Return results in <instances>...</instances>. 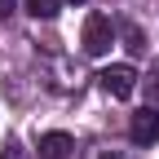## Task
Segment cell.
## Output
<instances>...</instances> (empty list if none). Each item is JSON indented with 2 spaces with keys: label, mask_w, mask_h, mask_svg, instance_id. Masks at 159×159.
Instances as JSON below:
<instances>
[{
  "label": "cell",
  "mask_w": 159,
  "mask_h": 159,
  "mask_svg": "<svg viewBox=\"0 0 159 159\" xmlns=\"http://www.w3.org/2000/svg\"><path fill=\"white\" fill-rule=\"evenodd\" d=\"M84 53L89 57H102L111 44H115V27H111V18L106 13H89V22H84Z\"/></svg>",
  "instance_id": "1"
},
{
  "label": "cell",
  "mask_w": 159,
  "mask_h": 159,
  "mask_svg": "<svg viewBox=\"0 0 159 159\" xmlns=\"http://www.w3.org/2000/svg\"><path fill=\"white\" fill-rule=\"evenodd\" d=\"M97 80H102V89H106L111 97H133V89H137V71H133L128 62H115V66H106Z\"/></svg>",
  "instance_id": "2"
},
{
  "label": "cell",
  "mask_w": 159,
  "mask_h": 159,
  "mask_svg": "<svg viewBox=\"0 0 159 159\" xmlns=\"http://www.w3.org/2000/svg\"><path fill=\"white\" fill-rule=\"evenodd\" d=\"M9 13H13V0H0V22H5Z\"/></svg>",
  "instance_id": "7"
},
{
  "label": "cell",
  "mask_w": 159,
  "mask_h": 159,
  "mask_svg": "<svg viewBox=\"0 0 159 159\" xmlns=\"http://www.w3.org/2000/svg\"><path fill=\"white\" fill-rule=\"evenodd\" d=\"M124 40H128V49H133V53H146V35H142V27H133V22H128V27H124Z\"/></svg>",
  "instance_id": "6"
},
{
  "label": "cell",
  "mask_w": 159,
  "mask_h": 159,
  "mask_svg": "<svg viewBox=\"0 0 159 159\" xmlns=\"http://www.w3.org/2000/svg\"><path fill=\"white\" fill-rule=\"evenodd\" d=\"M31 18H57V9H62V0H27Z\"/></svg>",
  "instance_id": "5"
},
{
  "label": "cell",
  "mask_w": 159,
  "mask_h": 159,
  "mask_svg": "<svg viewBox=\"0 0 159 159\" xmlns=\"http://www.w3.org/2000/svg\"><path fill=\"white\" fill-rule=\"evenodd\" d=\"M40 159H71V150H75V142H71V137L66 133H44V137H40Z\"/></svg>",
  "instance_id": "4"
},
{
  "label": "cell",
  "mask_w": 159,
  "mask_h": 159,
  "mask_svg": "<svg viewBox=\"0 0 159 159\" xmlns=\"http://www.w3.org/2000/svg\"><path fill=\"white\" fill-rule=\"evenodd\" d=\"M128 137H133V146H150V142H159V111H137L133 124H128Z\"/></svg>",
  "instance_id": "3"
},
{
  "label": "cell",
  "mask_w": 159,
  "mask_h": 159,
  "mask_svg": "<svg viewBox=\"0 0 159 159\" xmlns=\"http://www.w3.org/2000/svg\"><path fill=\"white\" fill-rule=\"evenodd\" d=\"M75 5H84V0H75Z\"/></svg>",
  "instance_id": "8"
}]
</instances>
